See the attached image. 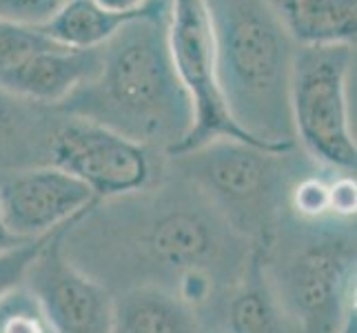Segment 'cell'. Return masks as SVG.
<instances>
[{
  "label": "cell",
  "instance_id": "7a4b0ae2",
  "mask_svg": "<svg viewBox=\"0 0 357 333\" xmlns=\"http://www.w3.org/2000/svg\"><path fill=\"white\" fill-rule=\"evenodd\" d=\"M171 0L100 47V67L56 109L169 154L193 125V105L169 49Z\"/></svg>",
  "mask_w": 357,
  "mask_h": 333
},
{
  "label": "cell",
  "instance_id": "d6986e66",
  "mask_svg": "<svg viewBox=\"0 0 357 333\" xmlns=\"http://www.w3.org/2000/svg\"><path fill=\"white\" fill-rule=\"evenodd\" d=\"M67 0H0V18L18 24H40Z\"/></svg>",
  "mask_w": 357,
  "mask_h": 333
},
{
  "label": "cell",
  "instance_id": "30bf717a",
  "mask_svg": "<svg viewBox=\"0 0 357 333\" xmlns=\"http://www.w3.org/2000/svg\"><path fill=\"white\" fill-rule=\"evenodd\" d=\"M67 227L45 242L27 269L24 285L40 298L58 333H112L114 295L69 260L63 249Z\"/></svg>",
  "mask_w": 357,
  "mask_h": 333
},
{
  "label": "cell",
  "instance_id": "8992f818",
  "mask_svg": "<svg viewBox=\"0 0 357 333\" xmlns=\"http://www.w3.org/2000/svg\"><path fill=\"white\" fill-rule=\"evenodd\" d=\"M353 65L355 45L298 47L289 101L295 145L317 165L355 176L357 145L349 111Z\"/></svg>",
  "mask_w": 357,
  "mask_h": 333
},
{
  "label": "cell",
  "instance_id": "e0dca14e",
  "mask_svg": "<svg viewBox=\"0 0 357 333\" xmlns=\"http://www.w3.org/2000/svg\"><path fill=\"white\" fill-rule=\"evenodd\" d=\"M54 45L56 43L43 36L33 24H18L0 18V80Z\"/></svg>",
  "mask_w": 357,
  "mask_h": 333
},
{
  "label": "cell",
  "instance_id": "7402d4cb",
  "mask_svg": "<svg viewBox=\"0 0 357 333\" xmlns=\"http://www.w3.org/2000/svg\"><path fill=\"white\" fill-rule=\"evenodd\" d=\"M340 333H357V309L347 318V323L342 325Z\"/></svg>",
  "mask_w": 357,
  "mask_h": 333
},
{
  "label": "cell",
  "instance_id": "52a82bcc",
  "mask_svg": "<svg viewBox=\"0 0 357 333\" xmlns=\"http://www.w3.org/2000/svg\"><path fill=\"white\" fill-rule=\"evenodd\" d=\"M169 49L174 58L176 73L187 89L193 105V125L178 147H174L167 156L174 158L187 154L195 147H202L218 138L242 140L262 149H271L255 142L246 135L236 122L231 120L225 107L222 96L215 80V63H213V43L208 31L206 14L202 0H171L169 16ZM287 151V149H273Z\"/></svg>",
  "mask_w": 357,
  "mask_h": 333
},
{
  "label": "cell",
  "instance_id": "6da1fadb",
  "mask_svg": "<svg viewBox=\"0 0 357 333\" xmlns=\"http://www.w3.org/2000/svg\"><path fill=\"white\" fill-rule=\"evenodd\" d=\"M182 182L96 202L63 233L69 260L107 291L160 287L195 311L215 291L233 289L253 242Z\"/></svg>",
  "mask_w": 357,
  "mask_h": 333
},
{
  "label": "cell",
  "instance_id": "7c38bea8",
  "mask_svg": "<svg viewBox=\"0 0 357 333\" xmlns=\"http://www.w3.org/2000/svg\"><path fill=\"white\" fill-rule=\"evenodd\" d=\"M227 329L229 333H300L268 280L262 244H253L244 274L229 293Z\"/></svg>",
  "mask_w": 357,
  "mask_h": 333
},
{
  "label": "cell",
  "instance_id": "9a60e30c",
  "mask_svg": "<svg viewBox=\"0 0 357 333\" xmlns=\"http://www.w3.org/2000/svg\"><path fill=\"white\" fill-rule=\"evenodd\" d=\"M298 47L355 45L357 0H268Z\"/></svg>",
  "mask_w": 357,
  "mask_h": 333
},
{
  "label": "cell",
  "instance_id": "5bb4252c",
  "mask_svg": "<svg viewBox=\"0 0 357 333\" xmlns=\"http://www.w3.org/2000/svg\"><path fill=\"white\" fill-rule=\"evenodd\" d=\"M162 0H146L138 9L114 11L96 0H67L56 14L33 24L43 36L69 49H98L125 27L127 22L149 16Z\"/></svg>",
  "mask_w": 357,
  "mask_h": 333
},
{
  "label": "cell",
  "instance_id": "2e32d148",
  "mask_svg": "<svg viewBox=\"0 0 357 333\" xmlns=\"http://www.w3.org/2000/svg\"><path fill=\"white\" fill-rule=\"evenodd\" d=\"M0 333H58L40 298L24 282L0 293Z\"/></svg>",
  "mask_w": 357,
  "mask_h": 333
},
{
  "label": "cell",
  "instance_id": "44dd1931",
  "mask_svg": "<svg viewBox=\"0 0 357 333\" xmlns=\"http://www.w3.org/2000/svg\"><path fill=\"white\" fill-rule=\"evenodd\" d=\"M22 240H16L11 233L3 227V222H0V251H7V249H11V246H16V244H20Z\"/></svg>",
  "mask_w": 357,
  "mask_h": 333
},
{
  "label": "cell",
  "instance_id": "8fae6325",
  "mask_svg": "<svg viewBox=\"0 0 357 333\" xmlns=\"http://www.w3.org/2000/svg\"><path fill=\"white\" fill-rule=\"evenodd\" d=\"M56 114L0 87V171L49 165V142L63 120Z\"/></svg>",
  "mask_w": 357,
  "mask_h": 333
},
{
  "label": "cell",
  "instance_id": "4fadbf2b",
  "mask_svg": "<svg viewBox=\"0 0 357 333\" xmlns=\"http://www.w3.org/2000/svg\"><path fill=\"white\" fill-rule=\"evenodd\" d=\"M112 333H202L198 311L160 287L112 293Z\"/></svg>",
  "mask_w": 357,
  "mask_h": 333
},
{
  "label": "cell",
  "instance_id": "5b68a950",
  "mask_svg": "<svg viewBox=\"0 0 357 333\" xmlns=\"http://www.w3.org/2000/svg\"><path fill=\"white\" fill-rule=\"evenodd\" d=\"M295 225L282 258L262 246L268 280L300 333H340L355 311V220Z\"/></svg>",
  "mask_w": 357,
  "mask_h": 333
},
{
  "label": "cell",
  "instance_id": "ffe728a7",
  "mask_svg": "<svg viewBox=\"0 0 357 333\" xmlns=\"http://www.w3.org/2000/svg\"><path fill=\"white\" fill-rule=\"evenodd\" d=\"M107 9H114V11H131V9H138L142 7L146 0H96Z\"/></svg>",
  "mask_w": 357,
  "mask_h": 333
},
{
  "label": "cell",
  "instance_id": "9c48e42d",
  "mask_svg": "<svg viewBox=\"0 0 357 333\" xmlns=\"http://www.w3.org/2000/svg\"><path fill=\"white\" fill-rule=\"evenodd\" d=\"M96 202L87 184L54 165L0 171V222L22 242L52 236Z\"/></svg>",
  "mask_w": 357,
  "mask_h": 333
},
{
  "label": "cell",
  "instance_id": "ba28073f",
  "mask_svg": "<svg viewBox=\"0 0 357 333\" xmlns=\"http://www.w3.org/2000/svg\"><path fill=\"white\" fill-rule=\"evenodd\" d=\"M153 154L112 129L65 114L49 142V165L82 180L98 202L153 187Z\"/></svg>",
  "mask_w": 357,
  "mask_h": 333
},
{
  "label": "cell",
  "instance_id": "277c9868",
  "mask_svg": "<svg viewBox=\"0 0 357 333\" xmlns=\"http://www.w3.org/2000/svg\"><path fill=\"white\" fill-rule=\"evenodd\" d=\"M171 160L180 178L198 189L253 244L273 236L287 212L293 182L322 167L300 147L273 151L233 138L211 140Z\"/></svg>",
  "mask_w": 357,
  "mask_h": 333
},
{
  "label": "cell",
  "instance_id": "ac0fdd59",
  "mask_svg": "<svg viewBox=\"0 0 357 333\" xmlns=\"http://www.w3.org/2000/svg\"><path fill=\"white\" fill-rule=\"evenodd\" d=\"M54 233H52V236H54ZM52 236L27 240V242H20L16 246H11V249H7V251H0V293L20 285V282H24L27 269L31 267V262L36 260V256L40 253L45 242Z\"/></svg>",
  "mask_w": 357,
  "mask_h": 333
},
{
  "label": "cell",
  "instance_id": "3957f363",
  "mask_svg": "<svg viewBox=\"0 0 357 333\" xmlns=\"http://www.w3.org/2000/svg\"><path fill=\"white\" fill-rule=\"evenodd\" d=\"M215 80L231 120L255 142L293 149L291 67L295 45L268 0H202Z\"/></svg>",
  "mask_w": 357,
  "mask_h": 333
}]
</instances>
